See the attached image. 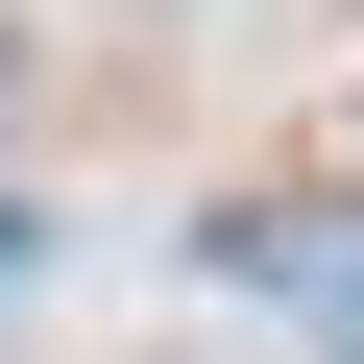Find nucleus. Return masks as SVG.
Masks as SVG:
<instances>
[{
	"label": "nucleus",
	"instance_id": "nucleus-1",
	"mask_svg": "<svg viewBox=\"0 0 364 364\" xmlns=\"http://www.w3.org/2000/svg\"><path fill=\"white\" fill-rule=\"evenodd\" d=\"M0 97H25V25H0Z\"/></svg>",
	"mask_w": 364,
	"mask_h": 364
}]
</instances>
